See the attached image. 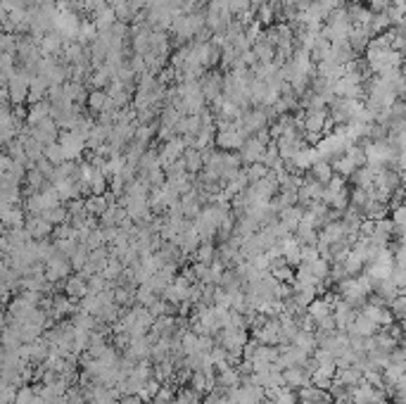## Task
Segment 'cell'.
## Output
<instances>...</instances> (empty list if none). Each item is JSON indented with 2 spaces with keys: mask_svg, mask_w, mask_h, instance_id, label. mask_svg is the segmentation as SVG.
I'll return each instance as SVG.
<instances>
[{
  "mask_svg": "<svg viewBox=\"0 0 406 404\" xmlns=\"http://www.w3.org/2000/svg\"><path fill=\"white\" fill-rule=\"evenodd\" d=\"M363 152H366V165L370 169L382 167H397L399 150L392 140H363Z\"/></svg>",
  "mask_w": 406,
  "mask_h": 404,
  "instance_id": "obj_1",
  "label": "cell"
},
{
  "mask_svg": "<svg viewBox=\"0 0 406 404\" xmlns=\"http://www.w3.org/2000/svg\"><path fill=\"white\" fill-rule=\"evenodd\" d=\"M352 29H354V22H352L349 17V10H347V5L343 8L333 10L331 17H328V22L323 24L321 33L331 40L333 45H343V43H349V33Z\"/></svg>",
  "mask_w": 406,
  "mask_h": 404,
  "instance_id": "obj_2",
  "label": "cell"
},
{
  "mask_svg": "<svg viewBox=\"0 0 406 404\" xmlns=\"http://www.w3.org/2000/svg\"><path fill=\"white\" fill-rule=\"evenodd\" d=\"M216 128H219V131H216V148L226 150V152H238L245 145V140L250 138L240 121L216 119Z\"/></svg>",
  "mask_w": 406,
  "mask_h": 404,
  "instance_id": "obj_3",
  "label": "cell"
},
{
  "mask_svg": "<svg viewBox=\"0 0 406 404\" xmlns=\"http://www.w3.org/2000/svg\"><path fill=\"white\" fill-rule=\"evenodd\" d=\"M60 204H64V200L60 197V193L55 190V186L52 184H48L43 190H38V193H29V195L24 197L27 214H45L48 209H55V207H60Z\"/></svg>",
  "mask_w": 406,
  "mask_h": 404,
  "instance_id": "obj_4",
  "label": "cell"
},
{
  "mask_svg": "<svg viewBox=\"0 0 406 404\" xmlns=\"http://www.w3.org/2000/svg\"><path fill=\"white\" fill-rule=\"evenodd\" d=\"M352 140L347 138V133H345V128L343 126H335V131L331 133H326L319 143H316V150H319V155L323 157V160H335V157H340V155H345L347 150L352 148Z\"/></svg>",
  "mask_w": 406,
  "mask_h": 404,
  "instance_id": "obj_5",
  "label": "cell"
},
{
  "mask_svg": "<svg viewBox=\"0 0 406 404\" xmlns=\"http://www.w3.org/2000/svg\"><path fill=\"white\" fill-rule=\"evenodd\" d=\"M363 110V100H352V98H335L328 105V112H331V121L335 126H345L349 121L359 119Z\"/></svg>",
  "mask_w": 406,
  "mask_h": 404,
  "instance_id": "obj_6",
  "label": "cell"
},
{
  "mask_svg": "<svg viewBox=\"0 0 406 404\" xmlns=\"http://www.w3.org/2000/svg\"><path fill=\"white\" fill-rule=\"evenodd\" d=\"M328 124H333L328 110H307V112H304V124H302L304 138H307L309 143H319L323 138V133H326Z\"/></svg>",
  "mask_w": 406,
  "mask_h": 404,
  "instance_id": "obj_7",
  "label": "cell"
},
{
  "mask_svg": "<svg viewBox=\"0 0 406 404\" xmlns=\"http://www.w3.org/2000/svg\"><path fill=\"white\" fill-rule=\"evenodd\" d=\"M81 22L84 20L74 10H60L55 20V31L64 38V43H74V40H79Z\"/></svg>",
  "mask_w": 406,
  "mask_h": 404,
  "instance_id": "obj_8",
  "label": "cell"
},
{
  "mask_svg": "<svg viewBox=\"0 0 406 404\" xmlns=\"http://www.w3.org/2000/svg\"><path fill=\"white\" fill-rule=\"evenodd\" d=\"M72 271H74L72 260H69V255L60 253V250L45 262V276H48L50 283H60V280L64 283V280L72 276Z\"/></svg>",
  "mask_w": 406,
  "mask_h": 404,
  "instance_id": "obj_9",
  "label": "cell"
},
{
  "mask_svg": "<svg viewBox=\"0 0 406 404\" xmlns=\"http://www.w3.org/2000/svg\"><path fill=\"white\" fill-rule=\"evenodd\" d=\"M60 145L64 150V160L67 162H79L81 155L88 150V138L76 131H62L60 133Z\"/></svg>",
  "mask_w": 406,
  "mask_h": 404,
  "instance_id": "obj_10",
  "label": "cell"
},
{
  "mask_svg": "<svg viewBox=\"0 0 406 404\" xmlns=\"http://www.w3.org/2000/svg\"><path fill=\"white\" fill-rule=\"evenodd\" d=\"M250 343V338H247V329H221L219 331V343L223 350H228V352H238L243 354L245 345Z\"/></svg>",
  "mask_w": 406,
  "mask_h": 404,
  "instance_id": "obj_11",
  "label": "cell"
},
{
  "mask_svg": "<svg viewBox=\"0 0 406 404\" xmlns=\"http://www.w3.org/2000/svg\"><path fill=\"white\" fill-rule=\"evenodd\" d=\"M240 124H243L245 133L247 136H255V133L264 131V128H269V114L264 107H250L243 112V119H240Z\"/></svg>",
  "mask_w": 406,
  "mask_h": 404,
  "instance_id": "obj_12",
  "label": "cell"
},
{
  "mask_svg": "<svg viewBox=\"0 0 406 404\" xmlns=\"http://www.w3.org/2000/svg\"><path fill=\"white\" fill-rule=\"evenodd\" d=\"M228 392H231L235 404H262L264 397H266V390L259 388V385H255V383H250V380H245V383H240L238 388H233Z\"/></svg>",
  "mask_w": 406,
  "mask_h": 404,
  "instance_id": "obj_13",
  "label": "cell"
},
{
  "mask_svg": "<svg viewBox=\"0 0 406 404\" xmlns=\"http://www.w3.org/2000/svg\"><path fill=\"white\" fill-rule=\"evenodd\" d=\"M223 81H226V74H221V72H207L200 79L202 96L207 98V103L214 105L219 98H223Z\"/></svg>",
  "mask_w": 406,
  "mask_h": 404,
  "instance_id": "obj_14",
  "label": "cell"
},
{
  "mask_svg": "<svg viewBox=\"0 0 406 404\" xmlns=\"http://www.w3.org/2000/svg\"><path fill=\"white\" fill-rule=\"evenodd\" d=\"M252 336L257 338L262 345H276V347H280L283 343V331H280V319L276 316V319H266V324L262 326L259 331H255Z\"/></svg>",
  "mask_w": 406,
  "mask_h": 404,
  "instance_id": "obj_15",
  "label": "cell"
},
{
  "mask_svg": "<svg viewBox=\"0 0 406 404\" xmlns=\"http://www.w3.org/2000/svg\"><path fill=\"white\" fill-rule=\"evenodd\" d=\"M186 150H188V145H186V140L181 138V136H176L172 140H167V143H162V148H160L162 169L169 167V165H174V162H179V160H183Z\"/></svg>",
  "mask_w": 406,
  "mask_h": 404,
  "instance_id": "obj_16",
  "label": "cell"
},
{
  "mask_svg": "<svg viewBox=\"0 0 406 404\" xmlns=\"http://www.w3.org/2000/svg\"><path fill=\"white\" fill-rule=\"evenodd\" d=\"M266 145L269 143H264V140H259L257 136H250L245 140V145L240 148V160H243V165L245 167H250V165H257V162H262L264 160V152H266Z\"/></svg>",
  "mask_w": 406,
  "mask_h": 404,
  "instance_id": "obj_17",
  "label": "cell"
},
{
  "mask_svg": "<svg viewBox=\"0 0 406 404\" xmlns=\"http://www.w3.org/2000/svg\"><path fill=\"white\" fill-rule=\"evenodd\" d=\"M323 193H326V184H321V181H316V179H311V177L304 179L302 188H299V204L307 209L309 204L323 202Z\"/></svg>",
  "mask_w": 406,
  "mask_h": 404,
  "instance_id": "obj_18",
  "label": "cell"
},
{
  "mask_svg": "<svg viewBox=\"0 0 406 404\" xmlns=\"http://www.w3.org/2000/svg\"><path fill=\"white\" fill-rule=\"evenodd\" d=\"M359 309L352 307L349 302H345L343 297H335V307H333V319H335V329L338 331H345L352 326V321H354V316H356Z\"/></svg>",
  "mask_w": 406,
  "mask_h": 404,
  "instance_id": "obj_19",
  "label": "cell"
},
{
  "mask_svg": "<svg viewBox=\"0 0 406 404\" xmlns=\"http://www.w3.org/2000/svg\"><path fill=\"white\" fill-rule=\"evenodd\" d=\"M27 231L33 240H48L55 233V226L45 219V214H29L27 216Z\"/></svg>",
  "mask_w": 406,
  "mask_h": 404,
  "instance_id": "obj_20",
  "label": "cell"
},
{
  "mask_svg": "<svg viewBox=\"0 0 406 404\" xmlns=\"http://www.w3.org/2000/svg\"><path fill=\"white\" fill-rule=\"evenodd\" d=\"M380 331L378 324H373V321L368 319L363 312H356L354 321H352V326L347 329V336H359V338H373L375 333Z\"/></svg>",
  "mask_w": 406,
  "mask_h": 404,
  "instance_id": "obj_21",
  "label": "cell"
},
{
  "mask_svg": "<svg viewBox=\"0 0 406 404\" xmlns=\"http://www.w3.org/2000/svg\"><path fill=\"white\" fill-rule=\"evenodd\" d=\"M133 89H128L126 84H121V81H112V84L107 86V96L110 100L116 105V110H126L128 105H133Z\"/></svg>",
  "mask_w": 406,
  "mask_h": 404,
  "instance_id": "obj_22",
  "label": "cell"
},
{
  "mask_svg": "<svg viewBox=\"0 0 406 404\" xmlns=\"http://www.w3.org/2000/svg\"><path fill=\"white\" fill-rule=\"evenodd\" d=\"M62 288H64V295L67 297H72V300H84V297L88 295V278L84 276V274H72L67 280L62 283Z\"/></svg>",
  "mask_w": 406,
  "mask_h": 404,
  "instance_id": "obj_23",
  "label": "cell"
},
{
  "mask_svg": "<svg viewBox=\"0 0 406 404\" xmlns=\"http://www.w3.org/2000/svg\"><path fill=\"white\" fill-rule=\"evenodd\" d=\"M283 378H285V385L292 390H302L311 385V371L307 366H292V368H285L283 371Z\"/></svg>",
  "mask_w": 406,
  "mask_h": 404,
  "instance_id": "obj_24",
  "label": "cell"
},
{
  "mask_svg": "<svg viewBox=\"0 0 406 404\" xmlns=\"http://www.w3.org/2000/svg\"><path fill=\"white\" fill-rule=\"evenodd\" d=\"M38 45H40V52H43V57H60V60H62L64 38L57 31L45 33V36L38 40Z\"/></svg>",
  "mask_w": 406,
  "mask_h": 404,
  "instance_id": "obj_25",
  "label": "cell"
},
{
  "mask_svg": "<svg viewBox=\"0 0 406 404\" xmlns=\"http://www.w3.org/2000/svg\"><path fill=\"white\" fill-rule=\"evenodd\" d=\"M174 243L179 245L181 253L188 257V255H195L197 253V248L202 245V238H200V233L195 231V226H190V228H186V231L181 233V236L174 240Z\"/></svg>",
  "mask_w": 406,
  "mask_h": 404,
  "instance_id": "obj_26",
  "label": "cell"
},
{
  "mask_svg": "<svg viewBox=\"0 0 406 404\" xmlns=\"http://www.w3.org/2000/svg\"><path fill=\"white\" fill-rule=\"evenodd\" d=\"M302 219H304V207L302 204H295V207H287L283 209V212L278 214V221L283 224V228L287 233H295L299 224H302Z\"/></svg>",
  "mask_w": 406,
  "mask_h": 404,
  "instance_id": "obj_27",
  "label": "cell"
},
{
  "mask_svg": "<svg viewBox=\"0 0 406 404\" xmlns=\"http://www.w3.org/2000/svg\"><path fill=\"white\" fill-rule=\"evenodd\" d=\"M335 380H340L347 388H356L363 383V368L361 366H340L335 373Z\"/></svg>",
  "mask_w": 406,
  "mask_h": 404,
  "instance_id": "obj_28",
  "label": "cell"
},
{
  "mask_svg": "<svg viewBox=\"0 0 406 404\" xmlns=\"http://www.w3.org/2000/svg\"><path fill=\"white\" fill-rule=\"evenodd\" d=\"M50 117V100H43V103H36V105H29L27 107V114H24V124L27 126H36L40 124L43 119Z\"/></svg>",
  "mask_w": 406,
  "mask_h": 404,
  "instance_id": "obj_29",
  "label": "cell"
},
{
  "mask_svg": "<svg viewBox=\"0 0 406 404\" xmlns=\"http://www.w3.org/2000/svg\"><path fill=\"white\" fill-rule=\"evenodd\" d=\"M373 40V33H370V27H354L349 33V45L354 48V52H366L368 43Z\"/></svg>",
  "mask_w": 406,
  "mask_h": 404,
  "instance_id": "obj_30",
  "label": "cell"
},
{
  "mask_svg": "<svg viewBox=\"0 0 406 404\" xmlns=\"http://www.w3.org/2000/svg\"><path fill=\"white\" fill-rule=\"evenodd\" d=\"M252 50H255L259 62H276V52H278V48L269 40L266 31L262 33V38H259L255 45H252Z\"/></svg>",
  "mask_w": 406,
  "mask_h": 404,
  "instance_id": "obj_31",
  "label": "cell"
},
{
  "mask_svg": "<svg viewBox=\"0 0 406 404\" xmlns=\"http://www.w3.org/2000/svg\"><path fill=\"white\" fill-rule=\"evenodd\" d=\"M309 177L311 179H316V181H321V184H331L333 177H335V169H333V162L331 160H316L314 165H311L309 169Z\"/></svg>",
  "mask_w": 406,
  "mask_h": 404,
  "instance_id": "obj_32",
  "label": "cell"
},
{
  "mask_svg": "<svg viewBox=\"0 0 406 404\" xmlns=\"http://www.w3.org/2000/svg\"><path fill=\"white\" fill-rule=\"evenodd\" d=\"M183 162H186L188 174H193V177H197V174L204 172V152L202 150L188 148L186 155H183Z\"/></svg>",
  "mask_w": 406,
  "mask_h": 404,
  "instance_id": "obj_33",
  "label": "cell"
},
{
  "mask_svg": "<svg viewBox=\"0 0 406 404\" xmlns=\"http://www.w3.org/2000/svg\"><path fill=\"white\" fill-rule=\"evenodd\" d=\"M27 209H22V207H10V209H3V226H5V231L8 228H22V226H27Z\"/></svg>",
  "mask_w": 406,
  "mask_h": 404,
  "instance_id": "obj_34",
  "label": "cell"
},
{
  "mask_svg": "<svg viewBox=\"0 0 406 404\" xmlns=\"http://www.w3.org/2000/svg\"><path fill=\"white\" fill-rule=\"evenodd\" d=\"M91 22L98 27V31H110V29L114 27L119 20H116L114 8H112V5H107V8H103L98 15H93V17H91Z\"/></svg>",
  "mask_w": 406,
  "mask_h": 404,
  "instance_id": "obj_35",
  "label": "cell"
},
{
  "mask_svg": "<svg viewBox=\"0 0 406 404\" xmlns=\"http://www.w3.org/2000/svg\"><path fill=\"white\" fill-rule=\"evenodd\" d=\"M352 186H356V188H363V190H370L375 184V169H370L368 165H363L361 169H356V174L349 179Z\"/></svg>",
  "mask_w": 406,
  "mask_h": 404,
  "instance_id": "obj_36",
  "label": "cell"
},
{
  "mask_svg": "<svg viewBox=\"0 0 406 404\" xmlns=\"http://www.w3.org/2000/svg\"><path fill=\"white\" fill-rule=\"evenodd\" d=\"M257 22L262 27H273L278 24V10H276V3H271V0H266V3L262 5V8H257Z\"/></svg>",
  "mask_w": 406,
  "mask_h": 404,
  "instance_id": "obj_37",
  "label": "cell"
},
{
  "mask_svg": "<svg viewBox=\"0 0 406 404\" xmlns=\"http://www.w3.org/2000/svg\"><path fill=\"white\" fill-rule=\"evenodd\" d=\"M155 169H162V160H160V148H150L148 152L143 155L138 165V174H150Z\"/></svg>",
  "mask_w": 406,
  "mask_h": 404,
  "instance_id": "obj_38",
  "label": "cell"
},
{
  "mask_svg": "<svg viewBox=\"0 0 406 404\" xmlns=\"http://www.w3.org/2000/svg\"><path fill=\"white\" fill-rule=\"evenodd\" d=\"M292 345H297L299 350H304L309 357L319 350V343H316V333H311V331H299L297 336H295V341H292Z\"/></svg>",
  "mask_w": 406,
  "mask_h": 404,
  "instance_id": "obj_39",
  "label": "cell"
},
{
  "mask_svg": "<svg viewBox=\"0 0 406 404\" xmlns=\"http://www.w3.org/2000/svg\"><path fill=\"white\" fill-rule=\"evenodd\" d=\"M394 24L387 13H373V20H370V33L373 36H382V33L392 31Z\"/></svg>",
  "mask_w": 406,
  "mask_h": 404,
  "instance_id": "obj_40",
  "label": "cell"
},
{
  "mask_svg": "<svg viewBox=\"0 0 406 404\" xmlns=\"http://www.w3.org/2000/svg\"><path fill=\"white\" fill-rule=\"evenodd\" d=\"M86 209H88V214L91 216H103L105 212L110 209V200H107V195H88L86 197Z\"/></svg>",
  "mask_w": 406,
  "mask_h": 404,
  "instance_id": "obj_41",
  "label": "cell"
},
{
  "mask_svg": "<svg viewBox=\"0 0 406 404\" xmlns=\"http://www.w3.org/2000/svg\"><path fill=\"white\" fill-rule=\"evenodd\" d=\"M157 300H160V295H157L155 290L150 288L148 283L138 285V290H135V304H143V307H152Z\"/></svg>",
  "mask_w": 406,
  "mask_h": 404,
  "instance_id": "obj_42",
  "label": "cell"
},
{
  "mask_svg": "<svg viewBox=\"0 0 406 404\" xmlns=\"http://www.w3.org/2000/svg\"><path fill=\"white\" fill-rule=\"evenodd\" d=\"M299 400H304V402H323V400H331V395H328V390H323V388L307 385V388L299 390Z\"/></svg>",
  "mask_w": 406,
  "mask_h": 404,
  "instance_id": "obj_43",
  "label": "cell"
},
{
  "mask_svg": "<svg viewBox=\"0 0 406 404\" xmlns=\"http://www.w3.org/2000/svg\"><path fill=\"white\" fill-rule=\"evenodd\" d=\"M195 257V262H202V264H211V262L216 260V248H214V243L211 240H204L202 245L197 248V253L193 255Z\"/></svg>",
  "mask_w": 406,
  "mask_h": 404,
  "instance_id": "obj_44",
  "label": "cell"
},
{
  "mask_svg": "<svg viewBox=\"0 0 406 404\" xmlns=\"http://www.w3.org/2000/svg\"><path fill=\"white\" fill-rule=\"evenodd\" d=\"M45 219H48L52 226L69 224V209H67V202L60 204V207H55V209H48V212H45Z\"/></svg>",
  "mask_w": 406,
  "mask_h": 404,
  "instance_id": "obj_45",
  "label": "cell"
},
{
  "mask_svg": "<svg viewBox=\"0 0 406 404\" xmlns=\"http://www.w3.org/2000/svg\"><path fill=\"white\" fill-rule=\"evenodd\" d=\"M245 172H247V177H250V186H252V184H257V181L266 179L271 174V169L266 165H262V162H257V165L245 167Z\"/></svg>",
  "mask_w": 406,
  "mask_h": 404,
  "instance_id": "obj_46",
  "label": "cell"
},
{
  "mask_svg": "<svg viewBox=\"0 0 406 404\" xmlns=\"http://www.w3.org/2000/svg\"><path fill=\"white\" fill-rule=\"evenodd\" d=\"M45 160H50L55 167H57V165H62V162H67V160H64V150H62L60 140H57V143L45 145Z\"/></svg>",
  "mask_w": 406,
  "mask_h": 404,
  "instance_id": "obj_47",
  "label": "cell"
},
{
  "mask_svg": "<svg viewBox=\"0 0 406 404\" xmlns=\"http://www.w3.org/2000/svg\"><path fill=\"white\" fill-rule=\"evenodd\" d=\"M392 221H394V226L397 228H402V226H406V200L404 202H397L392 207Z\"/></svg>",
  "mask_w": 406,
  "mask_h": 404,
  "instance_id": "obj_48",
  "label": "cell"
},
{
  "mask_svg": "<svg viewBox=\"0 0 406 404\" xmlns=\"http://www.w3.org/2000/svg\"><path fill=\"white\" fill-rule=\"evenodd\" d=\"M103 8H107V0H81V10L88 15H98Z\"/></svg>",
  "mask_w": 406,
  "mask_h": 404,
  "instance_id": "obj_49",
  "label": "cell"
},
{
  "mask_svg": "<svg viewBox=\"0 0 406 404\" xmlns=\"http://www.w3.org/2000/svg\"><path fill=\"white\" fill-rule=\"evenodd\" d=\"M228 5H231V13L233 17H240L247 10H252V3L250 0H228Z\"/></svg>",
  "mask_w": 406,
  "mask_h": 404,
  "instance_id": "obj_50",
  "label": "cell"
},
{
  "mask_svg": "<svg viewBox=\"0 0 406 404\" xmlns=\"http://www.w3.org/2000/svg\"><path fill=\"white\" fill-rule=\"evenodd\" d=\"M394 267L406 271V245H402V243L394 248Z\"/></svg>",
  "mask_w": 406,
  "mask_h": 404,
  "instance_id": "obj_51",
  "label": "cell"
},
{
  "mask_svg": "<svg viewBox=\"0 0 406 404\" xmlns=\"http://www.w3.org/2000/svg\"><path fill=\"white\" fill-rule=\"evenodd\" d=\"M394 0H368V8L373 10V13H387V10L392 8Z\"/></svg>",
  "mask_w": 406,
  "mask_h": 404,
  "instance_id": "obj_52",
  "label": "cell"
},
{
  "mask_svg": "<svg viewBox=\"0 0 406 404\" xmlns=\"http://www.w3.org/2000/svg\"><path fill=\"white\" fill-rule=\"evenodd\" d=\"M390 140H392L394 145H397L399 150H406V126H404L399 133H394V136H392Z\"/></svg>",
  "mask_w": 406,
  "mask_h": 404,
  "instance_id": "obj_53",
  "label": "cell"
},
{
  "mask_svg": "<svg viewBox=\"0 0 406 404\" xmlns=\"http://www.w3.org/2000/svg\"><path fill=\"white\" fill-rule=\"evenodd\" d=\"M321 3L326 5V8H328V10H331V13H333V10L343 8V5H345V0H321Z\"/></svg>",
  "mask_w": 406,
  "mask_h": 404,
  "instance_id": "obj_54",
  "label": "cell"
},
{
  "mask_svg": "<svg viewBox=\"0 0 406 404\" xmlns=\"http://www.w3.org/2000/svg\"><path fill=\"white\" fill-rule=\"evenodd\" d=\"M121 404H145V402L140 400L138 395H126V397H121Z\"/></svg>",
  "mask_w": 406,
  "mask_h": 404,
  "instance_id": "obj_55",
  "label": "cell"
},
{
  "mask_svg": "<svg viewBox=\"0 0 406 404\" xmlns=\"http://www.w3.org/2000/svg\"><path fill=\"white\" fill-rule=\"evenodd\" d=\"M311 3H314V0H295V5H297V8H299V10L309 8V5H311Z\"/></svg>",
  "mask_w": 406,
  "mask_h": 404,
  "instance_id": "obj_56",
  "label": "cell"
},
{
  "mask_svg": "<svg viewBox=\"0 0 406 404\" xmlns=\"http://www.w3.org/2000/svg\"><path fill=\"white\" fill-rule=\"evenodd\" d=\"M250 3H252V8H262V5L266 3V0H250Z\"/></svg>",
  "mask_w": 406,
  "mask_h": 404,
  "instance_id": "obj_57",
  "label": "cell"
},
{
  "mask_svg": "<svg viewBox=\"0 0 406 404\" xmlns=\"http://www.w3.org/2000/svg\"><path fill=\"white\" fill-rule=\"evenodd\" d=\"M402 76L406 79V55H404V60H402Z\"/></svg>",
  "mask_w": 406,
  "mask_h": 404,
  "instance_id": "obj_58",
  "label": "cell"
},
{
  "mask_svg": "<svg viewBox=\"0 0 406 404\" xmlns=\"http://www.w3.org/2000/svg\"><path fill=\"white\" fill-rule=\"evenodd\" d=\"M349 3H363V5H366L368 0H349Z\"/></svg>",
  "mask_w": 406,
  "mask_h": 404,
  "instance_id": "obj_59",
  "label": "cell"
},
{
  "mask_svg": "<svg viewBox=\"0 0 406 404\" xmlns=\"http://www.w3.org/2000/svg\"><path fill=\"white\" fill-rule=\"evenodd\" d=\"M404 107H406V100H404Z\"/></svg>",
  "mask_w": 406,
  "mask_h": 404,
  "instance_id": "obj_60",
  "label": "cell"
},
{
  "mask_svg": "<svg viewBox=\"0 0 406 404\" xmlns=\"http://www.w3.org/2000/svg\"><path fill=\"white\" fill-rule=\"evenodd\" d=\"M262 404H264V402H262ZM266 404H269V402H266Z\"/></svg>",
  "mask_w": 406,
  "mask_h": 404,
  "instance_id": "obj_61",
  "label": "cell"
}]
</instances>
